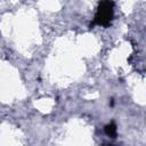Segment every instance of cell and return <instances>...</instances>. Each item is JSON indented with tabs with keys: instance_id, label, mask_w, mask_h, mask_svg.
Here are the masks:
<instances>
[{
	"instance_id": "1",
	"label": "cell",
	"mask_w": 146,
	"mask_h": 146,
	"mask_svg": "<svg viewBox=\"0 0 146 146\" xmlns=\"http://www.w3.org/2000/svg\"><path fill=\"white\" fill-rule=\"evenodd\" d=\"M113 1L111 0H102L98 8H97V13L95 15L94 24L97 25H103V26H108L112 18H113Z\"/></svg>"
},
{
	"instance_id": "2",
	"label": "cell",
	"mask_w": 146,
	"mask_h": 146,
	"mask_svg": "<svg viewBox=\"0 0 146 146\" xmlns=\"http://www.w3.org/2000/svg\"><path fill=\"white\" fill-rule=\"evenodd\" d=\"M105 132L107 133V136L112 137V138H115L116 136V125L114 122H111L110 124H107L105 127Z\"/></svg>"
}]
</instances>
